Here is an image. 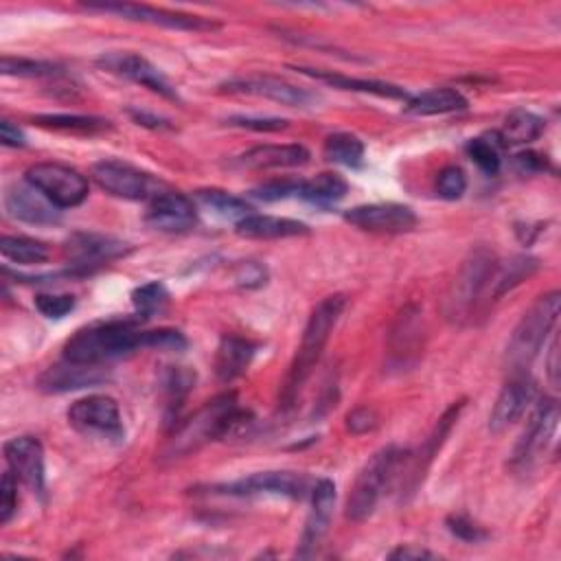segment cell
Listing matches in <instances>:
<instances>
[{
    "label": "cell",
    "instance_id": "obj_29",
    "mask_svg": "<svg viewBox=\"0 0 561 561\" xmlns=\"http://www.w3.org/2000/svg\"><path fill=\"white\" fill-rule=\"evenodd\" d=\"M468 99L455 88H432L417 97H410L404 112L412 117H436V115H452V112L466 110Z\"/></svg>",
    "mask_w": 561,
    "mask_h": 561
},
{
    "label": "cell",
    "instance_id": "obj_52",
    "mask_svg": "<svg viewBox=\"0 0 561 561\" xmlns=\"http://www.w3.org/2000/svg\"><path fill=\"white\" fill-rule=\"evenodd\" d=\"M436 554L434 552H430V550H425V548H417V546H399V548H395L393 552H388V559H404V561H408V559H434Z\"/></svg>",
    "mask_w": 561,
    "mask_h": 561
},
{
    "label": "cell",
    "instance_id": "obj_53",
    "mask_svg": "<svg viewBox=\"0 0 561 561\" xmlns=\"http://www.w3.org/2000/svg\"><path fill=\"white\" fill-rule=\"evenodd\" d=\"M132 119L139 124V126H145V128H152V130H165V128H171L167 119H161L156 115H150V112H139V110H130Z\"/></svg>",
    "mask_w": 561,
    "mask_h": 561
},
{
    "label": "cell",
    "instance_id": "obj_44",
    "mask_svg": "<svg viewBox=\"0 0 561 561\" xmlns=\"http://www.w3.org/2000/svg\"><path fill=\"white\" fill-rule=\"evenodd\" d=\"M36 307L42 316L60 320L75 309V296L71 294H38Z\"/></svg>",
    "mask_w": 561,
    "mask_h": 561
},
{
    "label": "cell",
    "instance_id": "obj_6",
    "mask_svg": "<svg viewBox=\"0 0 561 561\" xmlns=\"http://www.w3.org/2000/svg\"><path fill=\"white\" fill-rule=\"evenodd\" d=\"M496 266L498 262L494 253L483 246L468 255L445 298L447 318L452 322H466L472 318L481 301L489 294V283Z\"/></svg>",
    "mask_w": 561,
    "mask_h": 561
},
{
    "label": "cell",
    "instance_id": "obj_11",
    "mask_svg": "<svg viewBox=\"0 0 561 561\" xmlns=\"http://www.w3.org/2000/svg\"><path fill=\"white\" fill-rule=\"evenodd\" d=\"M84 10L99 12V14H115L132 23H145V25L165 27L174 31H215L221 27L219 23L204 16L167 12V10H156L150 5H135V3H99V5H84Z\"/></svg>",
    "mask_w": 561,
    "mask_h": 561
},
{
    "label": "cell",
    "instance_id": "obj_30",
    "mask_svg": "<svg viewBox=\"0 0 561 561\" xmlns=\"http://www.w3.org/2000/svg\"><path fill=\"white\" fill-rule=\"evenodd\" d=\"M539 268V262L526 255H518L507 264H498L489 283V301H500L507 292L518 288L522 281L533 277Z\"/></svg>",
    "mask_w": 561,
    "mask_h": 561
},
{
    "label": "cell",
    "instance_id": "obj_31",
    "mask_svg": "<svg viewBox=\"0 0 561 561\" xmlns=\"http://www.w3.org/2000/svg\"><path fill=\"white\" fill-rule=\"evenodd\" d=\"M347 191H349V184L343 176L324 171L311 180H301L298 197L316 206H331V204H339L347 195Z\"/></svg>",
    "mask_w": 561,
    "mask_h": 561
},
{
    "label": "cell",
    "instance_id": "obj_37",
    "mask_svg": "<svg viewBox=\"0 0 561 561\" xmlns=\"http://www.w3.org/2000/svg\"><path fill=\"white\" fill-rule=\"evenodd\" d=\"M36 124L49 130L73 132V135H94L110 128L107 122L97 117H84V115H40L36 117Z\"/></svg>",
    "mask_w": 561,
    "mask_h": 561
},
{
    "label": "cell",
    "instance_id": "obj_18",
    "mask_svg": "<svg viewBox=\"0 0 561 561\" xmlns=\"http://www.w3.org/2000/svg\"><path fill=\"white\" fill-rule=\"evenodd\" d=\"M97 64L112 75H119V77H126L135 84L145 86L148 90L161 94L163 99L180 101L178 90L167 81V77L152 62H148L145 58H141L137 53H122V51L103 53L97 60Z\"/></svg>",
    "mask_w": 561,
    "mask_h": 561
},
{
    "label": "cell",
    "instance_id": "obj_16",
    "mask_svg": "<svg viewBox=\"0 0 561 561\" xmlns=\"http://www.w3.org/2000/svg\"><path fill=\"white\" fill-rule=\"evenodd\" d=\"M425 345V322L423 314L417 305H406L388 333V362L395 369H408L412 367Z\"/></svg>",
    "mask_w": 561,
    "mask_h": 561
},
{
    "label": "cell",
    "instance_id": "obj_32",
    "mask_svg": "<svg viewBox=\"0 0 561 561\" xmlns=\"http://www.w3.org/2000/svg\"><path fill=\"white\" fill-rule=\"evenodd\" d=\"M544 122L528 110H513L505 119L502 130L498 132L500 141L507 145H526L541 137Z\"/></svg>",
    "mask_w": 561,
    "mask_h": 561
},
{
    "label": "cell",
    "instance_id": "obj_41",
    "mask_svg": "<svg viewBox=\"0 0 561 561\" xmlns=\"http://www.w3.org/2000/svg\"><path fill=\"white\" fill-rule=\"evenodd\" d=\"M468 191V176L461 167L452 165V167H445L438 176H436V193L443 200H461L463 193Z\"/></svg>",
    "mask_w": 561,
    "mask_h": 561
},
{
    "label": "cell",
    "instance_id": "obj_39",
    "mask_svg": "<svg viewBox=\"0 0 561 561\" xmlns=\"http://www.w3.org/2000/svg\"><path fill=\"white\" fill-rule=\"evenodd\" d=\"M195 388V373L184 367H167L163 373V391L169 399V410L176 412V408L187 399V395Z\"/></svg>",
    "mask_w": 561,
    "mask_h": 561
},
{
    "label": "cell",
    "instance_id": "obj_48",
    "mask_svg": "<svg viewBox=\"0 0 561 561\" xmlns=\"http://www.w3.org/2000/svg\"><path fill=\"white\" fill-rule=\"evenodd\" d=\"M266 281H268V270H266V266H262L257 262H244L235 270V283L246 290L262 288V285H266Z\"/></svg>",
    "mask_w": 561,
    "mask_h": 561
},
{
    "label": "cell",
    "instance_id": "obj_24",
    "mask_svg": "<svg viewBox=\"0 0 561 561\" xmlns=\"http://www.w3.org/2000/svg\"><path fill=\"white\" fill-rule=\"evenodd\" d=\"M105 382V373L101 367H88V365H75V362H60L49 367L38 378V388L44 393H71L79 388L99 386Z\"/></svg>",
    "mask_w": 561,
    "mask_h": 561
},
{
    "label": "cell",
    "instance_id": "obj_35",
    "mask_svg": "<svg viewBox=\"0 0 561 561\" xmlns=\"http://www.w3.org/2000/svg\"><path fill=\"white\" fill-rule=\"evenodd\" d=\"M0 255L18 266H40V264L49 262L51 251L47 244L31 240V238L5 235L3 240H0Z\"/></svg>",
    "mask_w": 561,
    "mask_h": 561
},
{
    "label": "cell",
    "instance_id": "obj_7",
    "mask_svg": "<svg viewBox=\"0 0 561 561\" xmlns=\"http://www.w3.org/2000/svg\"><path fill=\"white\" fill-rule=\"evenodd\" d=\"M68 423L88 438L122 443L126 438L124 417L119 404L107 395H88L77 399L68 412Z\"/></svg>",
    "mask_w": 561,
    "mask_h": 561
},
{
    "label": "cell",
    "instance_id": "obj_21",
    "mask_svg": "<svg viewBox=\"0 0 561 561\" xmlns=\"http://www.w3.org/2000/svg\"><path fill=\"white\" fill-rule=\"evenodd\" d=\"M5 208L14 219L31 224V227H51V224L62 221V208H58L27 180L16 182L5 191Z\"/></svg>",
    "mask_w": 561,
    "mask_h": 561
},
{
    "label": "cell",
    "instance_id": "obj_15",
    "mask_svg": "<svg viewBox=\"0 0 561 561\" xmlns=\"http://www.w3.org/2000/svg\"><path fill=\"white\" fill-rule=\"evenodd\" d=\"M215 492L224 496H238V498L275 496V498L301 500L309 492V479L298 472H259L229 485H219L215 487Z\"/></svg>",
    "mask_w": 561,
    "mask_h": 561
},
{
    "label": "cell",
    "instance_id": "obj_54",
    "mask_svg": "<svg viewBox=\"0 0 561 561\" xmlns=\"http://www.w3.org/2000/svg\"><path fill=\"white\" fill-rule=\"evenodd\" d=\"M559 341L552 339V345H550V356H548V378H550V384L557 388L559 384V365H557V356H559Z\"/></svg>",
    "mask_w": 561,
    "mask_h": 561
},
{
    "label": "cell",
    "instance_id": "obj_25",
    "mask_svg": "<svg viewBox=\"0 0 561 561\" xmlns=\"http://www.w3.org/2000/svg\"><path fill=\"white\" fill-rule=\"evenodd\" d=\"M235 233L246 240H288V238L309 235V227L290 217L251 213L248 217L235 224Z\"/></svg>",
    "mask_w": 561,
    "mask_h": 561
},
{
    "label": "cell",
    "instance_id": "obj_1",
    "mask_svg": "<svg viewBox=\"0 0 561 561\" xmlns=\"http://www.w3.org/2000/svg\"><path fill=\"white\" fill-rule=\"evenodd\" d=\"M251 412L240 408L235 393H224L215 399L206 401L197 412L189 419L174 423L171 434L167 436L165 445L161 447L158 461L171 463L180 461L189 455H195L204 445L217 438H227L246 425Z\"/></svg>",
    "mask_w": 561,
    "mask_h": 561
},
{
    "label": "cell",
    "instance_id": "obj_13",
    "mask_svg": "<svg viewBox=\"0 0 561 561\" xmlns=\"http://www.w3.org/2000/svg\"><path fill=\"white\" fill-rule=\"evenodd\" d=\"M130 244L99 233H75L64 246V257L73 277L90 275L94 268L122 259L130 253Z\"/></svg>",
    "mask_w": 561,
    "mask_h": 561
},
{
    "label": "cell",
    "instance_id": "obj_33",
    "mask_svg": "<svg viewBox=\"0 0 561 561\" xmlns=\"http://www.w3.org/2000/svg\"><path fill=\"white\" fill-rule=\"evenodd\" d=\"M322 154L329 163L335 165H343L349 169H360L365 165V143L349 132H339V135H331L324 141Z\"/></svg>",
    "mask_w": 561,
    "mask_h": 561
},
{
    "label": "cell",
    "instance_id": "obj_50",
    "mask_svg": "<svg viewBox=\"0 0 561 561\" xmlns=\"http://www.w3.org/2000/svg\"><path fill=\"white\" fill-rule=\"evenodd\" d=\"M513 165L520 174H539L548 169V161L535 152H522L513 158Z\"/></svg>",
    "mask_w": 561,
    "mask_h": 561
},
{
    "label": "cell",
    "instance_id": "obj_8",
    "mask_svg": "<svg viewBox=\"0 0 561 561\" xmlns=\"http://www.w3.org/2000/svg\"><path fill=\"white\" fill-rule=\"evenodd\" d=\"M533 404L535 408L531 410L511 455V468L520 472L528 470L541 457V452H546L559 425V406L552 397H541Z\"/></svg>",
    "mask_w": 561,
    "mask_h": 561
},
{
    "label": "cell",
    "instance_id": "obj_46",
    "mask_svg": "<svg viewBox=\"0 0 561 561\" xmlns=\"http://www.w3.org/2000/svg\"><path fill=\"white\" fill-rule=\"evenodd\" d=\"M298 191H301V180H272L257 187L253 195L264 202H279L288 197H298Z\"/></svg>",
    "mask_w": 561,
    "mask_h": 561
},
{
    "label": "cell",
    "instance_id": "obj_28",
    "mask_svg": "<svg viewBox=\"0 0 561 561\" xmlns=\"http://www.w3.org/2000/svg\"><path fill=\"white\" fill-rule=\"evenodd\" d=\"M301 75L311 77L316 81L329 84L333 88H341V90H354V92H365V94H375V97H384V99H404L408 101L410 94L395 84L388 81H378V79H358V77H349L343 73H333V71H318V68H305L298 66L296 68Z\"/></svg>",
    "mask_w": 561,
    "mask_h": 561
},
{
    "label": "cell",
    "instance_id": "obj_27",
    "mask_svg": "<svg viewBox=\"0 0 561 561\" xmlns=\"http://www.w3.org/2000/svg\"><path fill=\"white\" fill-rule=\"evenodd\" d=\"M257 356V345L240 339V335H227L217 347L215 354V375L219 382H233L238 378H242L253 360Z\"/></svg>",
    "mask_w": 561,
    "mask_h": 561
},
{
    "label": "cell",
    "instance_id": "obj_45",
    "mask_svg": "<svg viewBox=\"0 0 561 561\" xmlns=\"http://www.w3.org/2000/svg\"><path fill=\"white\" fill-rule=\"evenodd\" d=\"M445 524H447V531L468 544H479L489 537V533L483 526H479L476 522H472L468 515H450Z\"/></svg>",
    "mask_w": 561,
    "mask_h": 561
},
{
    "label": "cell",
    "instance_id": "obj_2",
    "mask_svg": "<svg viewBox=\"0 0 561 561\" xmlns=\"http://www.w3.org/2000/svg\"><path fill=\"white\" fill-rule=\"evenodd\" d=\"M345 307H347L345 294H331L311 309L309 320L303 331L301 347L290 365V371H288L283 388H281V408L288 410L296 404L305 382L311 378L316 365L320 362L324 347L331 339L335 324H339Z\"/></svg>",
    "mask_w": 561,
    "mask_h": 561
},
{
    "label": "cell",
    "instance_id": "obj_12",
    "mask_svg": "<svg viewBox=\"0 0 561 561\" xmlns=\"http://www.w3.org/2000/svg\"><path fill=\"white\" fill-rule=\"evenodd\" d=\"M461 410H463V401L452 404L450 408H447V410L443 412V417L436 421L434 430H432L430 436L421 443L419 450H417L415 455L406 452L404 463H401V466L406 468V472L401 474V496H404V498L417 494V489H419V485L423 483V479H425L430 466L434 463V457L438 455V450L443 447L447 434L452 432L455 423L459 421Z\"/></svg>",
    "mask_w": 561,
    "mask_h": 561
},
{
    "label": "cell",
    "instance_id": "obj_51",
    "mask_svg": "<svg viewBox=\"0 0 561 561\" xmlns=\"http://www.w3.org/2000/svg\"><path fill=\"white\" fill-rule=\"evenodd\" d=\"M0 143H3L5 148H25L27 145V137L25 132L10 119H3L0 122Z\"/></svg>",
    "mask_w": 561,
    "mask_h": 561
},
{
    "label": "cell",
    "instance_id": "obj_36",
    "mask_svg": "<svg viewBox=\"0 0 561 561\" xmlns=\"http://www.w3.org/2000/svg\"><path fill=\"white\" fill-rule=\"evenodd\" d=\"M468 156L479 165L481 171H485L487 176H496L502 167V150L505 143L500 141L498 132H492L487 137H479L472 139L468 143Z\"/></svg>",
    "mask_w": 561,
    "mask_h": 561
},
{
    "label": "cell",
    "instance_id": "obj_20",
    "mask_svg": "<svg viewBox=\"0 0 561 561\" xmlns=\"http://www.w3.org/2000/svg\"><path fill=\"white\" fill-rule=\"evenodd\" d=\"M145 221L161 233H184L195 227L197 208L184 193L165 191L150 200Z\"/></svg>",
    "mask_w": 561,
    "mask_h": 561
},
{
    "label": "cell",
    "instance_id": "obj_9",
    "mask_svg": "<svg viewBox=\"0 0 561 561\" xmlns=\"http://www.w3.org/2000/svg\"><path fill=\"white\" fill-rule=\"evenodd\" d=\"M25 180L49 197L58 208H73L86 202L88 180L62 163H38L25 174Z\"/></svg>",
    "mask_w": 561,
    "mask_h": 561
},
{
    "label": "cell",
    "instance_id": "obj_23",
    "mask_svg": "<svg viewBox=\"0 0 561 561\" xmlns=\"http://www.w3.org/2000/svg\"><path fill=\"white\" fill-rule=\"evenodd\" d=\"M333 507H335V485L329 479H320L311 489V513L303 528V537L296 550L298 557H311L318 550L322 537L329 531Z\"/></svg>",
    "mask_w": 561,
    "mask_h": 561
},
{
    "label": "cell",
    "instance_id": "obj_19",
    "mask_svg": "<svg viewBox=\"0 0 561 561\" xmlns=\"http://www.w3.org/2000/svg\"><path fill=\"white\" fill-rule=\"evenodd\" d=\"M221 90H227L231 94H248V97H262L277 101L281 105L290 107H309L318 101V97L296 84H290L281 77L272 75H257V77H242V79H231L227 84H221Z\"/></svg>",
    "mask_w": 561,
    "mask_h": 561
},
{
    "label": "cell",
    "instance_id": "obj_47",
    "mask_svg": "<svg viewBox=\"0 0 561 561\" xmlns=\"http://www.w3.org/2000/svg\"><path fill=\"white\" fill-rule=\"evenodd\" d=\"M380 425V417L371 406H358L347 415V430L352 434H369Z\"/></svg>",
    "mask_w": 561,
    "mask_h": 561
},
{
    "label": "cell",
    "instance_id": "obj_14",
    "mask_svg": "<svg viewBox=\"0 0 561 561\" xmlns=\"http://www.w3.org/2000/svg\"><path fill=\"white\" fill-rule=\"evenodd\" d=\"M345 221L354 229L367 233H384V235H401L417 229V215L410 206L397 202H378L362 204L345 211Z\"/></svg>",
    "mask_w": 561,
    "mask_h": 561
},
{
    "label": "cell",
    "instance_id": "obj_42",
    "mask_svg": "<svg viewBox=\"0 0 561 561\" xmlns=\"http://www.w3.org/2000/svg\"><path fill=\"white\" fill-rule=\"evenodd\" d=\"M189 347L184 333L178 329H154L143 331V349H158V352H184Z\"/></svg>",
    "mask_w": 561,
    "mask_h": 561
},
{
    "label": "cell",
    "instance_id": "obj_10",
    "mask_svg": "<svg viewBox=\"0 0 561 561\" xmlns=\"http://www.w3.org/2000/svg\"><path fill=\"white\" fill-rule=\"evenodd\" d=\"M92 180L97 182L99 189H103L105 193L115 195V197H124V200H152L154 195H158L156 191V180L124 161H115V158H103L99 163L92 165L90 169Z\"/></svg>",
    "mask_w": 561,
    "mask_h": 561
},
{
    "label": "cell",
    "instance_id": "obj_5",
    "mask_svg": "<svg viewBox=\"0 0 561 561\" xmlns=\"http://www.w3.org/2000/svg\"><path fill=\"white\" fill-rule=\"evenodd\" d=\"M404 457L406 452L397 445H386L369 459L347 498V518L352 522H365L375 513L384 492L397 481Z\"/></svg>",
    "mask_w": 561,
    "mask_h": 561
},
{
    "label": "cell",
    "instance_id": "obj_40",
    "mask_svg": "<svg viewBox=\"0 0 561 561\" xmlns=\"http://www.w3.org/2000/svg\"><path fill=\"white\" fill-rule=\"evenodd\" d=\"M169 301V292L161 281L143 283L132 292V303L137 307L139 318H150L152 314L161 311Z\"/></svg>",
    "mask_w": 561,
    "mask_h": 561
},
{
    "label": "cell",
    "instance_id": "obj_26",
    "mask_svg": "<svg viewBox=\"0 0 561 561\" xmlns=\"http://www.w3.org/2000/svg\"><path fill=\"white\" fill-rule=\"evenodd\" d=\"M309 163V150L298 143L288 145H259L248 152H244L238 158V165L244 169H290V167H303Z\"/></svg>",
    "mask_w": 561,
    "mask_h": 561
},
{
    "label": "cell",
    "instance_id": "obj_4",
    "mask_svg": "<svg viewBox=\"0 0 561 561\" xmlns=\"http://www.w3.org/2000/svg\"><path fill=\"white\" fill-rule=\"evenodd\" d=\"M561 309V294L557 290L539 296L515 324L507 352L505 367L513 375H522L539 356L546 339L552 333Z\"/></svg>",
    "mask_w": 561,
    "mask_h": 561
},
{
    "label": "cell",
    "instance_id": "obj_3",
    "mask_svg": "<svg viewBox=\"0 0 561 561\" xmlns=\"http://www.w3.org/2000/svg\"><path fill=\"white\" fill-rule=\"evenodd\" d=\"M143 349V331L137 320H107L79 329L64 345V360L101 367L110 360Z\"/></svg>",
    "mask_w": 561,
    "mask_h": 561
},
{
    "label": "cell",
    "instance_id": "obj_49",
    "mask_svg": "<svg viewBox=\"0 0 561 561\" xmlns=\"http://www.w3.org/2000/svg\"><path fill=\"white\" fill-rule=\"evenodd\" d=\"M233 128H244V130H255V132H279L288 128L285 119H270V117H231L227 122Z\"/></svg>",
    "mask_w": 561,
    "mask_h": 561
},
{
    "label": "cell",
    "instance_id": "obj_38",
    "mask_svg": "<svg viewBox=\"0 0 561 561\" xmlns=\"http://www.w3.org/2000/svg\"><path fill=\"white\" fill-rule=\"evenodd\" d=\"M0 73L8 75V77L40 79V77H55V75H60V66L51 64V62H40V60L3 55V60H0Z\"/></svg>",
    "mask_w": 561,
    "mask_h": 561
},
{
    "label": "cell",
    "instance_id": "obj_43",
    "mask_svg": "<svg viewBox=\"0 0 561 561\" xmlns=\"http://www.w3.org/2000/svg\"><path fill=\"white\" fill-rule=\"evenodd\" d=\"M18 479L8 470L0 481V524H10L18 511Z\"/></svg>",
    "mask_w": 561,
    "mask_h": 561
},
{
    "label": "cell",
    "instance_id": "obj_34",
    "mask_svg": "<svg viewBox=\"0 0 561 561\" xmlns=\"http://www.w3.org/2000/svg\"><path fill=\"white\" fill-rule=\"evenodd\" d=\"M195 200L200 206L211 211L213 215L221 219H235V224L251 215V204L233 193H227L221 189H202L195 193Z\"/></svg>",
    "mask_w": 561,
    "mask_h": 561
},
{
    "label": "cell",
    "instance_id": "obj_17",
    "mask_svg": "<svg viewBox=\"0 0 561 561\" xmlns=\"http://www.w3.org/2000/svg\"><path fill=\"white\" fill-rule=\"evenodd\" d=\"M5 461L10 472L36 496L47 494L44 447L36 436H16L5 443Z\"/></svg>",
    "mask_w": 561,
    "mask_h": 561
},
{
    "label": "cell",
    "instance_id": "obj_22",
    "mask_svg": "<svg viewBox=\"0 0 561 561\" xmlns=\"http://www.w3.org/2000/svg\"><path fill=\"white\" fill-rule=\"evenodd\" d=\"M537 399V386L533 380L526 378V373L522 375H513L500 391L492 415H489V430L494 434L505 432L507 428H511L515 421L522 419V415L533 406V401Z\"/></svg>",
    "mask_w": 561,
    "mask_h": 561
}]
</instances>
